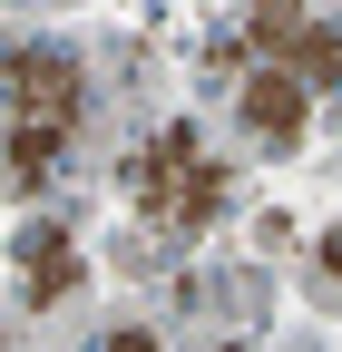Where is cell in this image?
<instances>
[{
    "label": "cell",
    "instance_id": "cell-8",
    "mask_svg": "<svg viewBox=\"0 0 342 352\" xmlns=\"http://www.w3.org/2000/svg\"><path fill=\"white\" fill-rule=\"evenodd\" d=\"M313 274H323V284H342V235H323V245H313Z\"/></svg>",
    "mask_w": 342,
    "mask_h": 352
},
{
    "label": "cell",
    "instance_id": "cell-2",
    "mask_svg": "<svg viewBox=\"0 0 342 352\" xmlns=\"http://www.w3.org/2000/svg\"><path fill=\"white\" fill-rule=\"evenodd\" d=\"M235 30H244L254 69H284L293 88H342V20H323V10H254Z\"/></svg>",
    "mask_w": 342,
    "mask_h": 352
},
{
    "label": "cell",
    "instance_id": "cell-5",
    "mask_svg": "<svg viewBox=\"0 0 342 352\" xmlns=\"http://www.w3.org/2000/svg\"><path fill=\"white\" fill-rule=\"evenodd\" d=\"M10 264H20V294L49 314V303H69L78 294V245H69V226H20V245H10Z\"/></svg>",
    "mask_w": 342,
    "mask_h": 352
},
{
    "label": "cell",
    "instance_id": "cell-6",
    "mask_svg": "<svg viewBox=\"0 0 342 352\" xmlns=\"http://www.w3.org/2000/svg\"><path fill=\"white\" fill-rule=\"evenodd\" d=\"M0 157H10V186L39 196V186L69 166V127H10V138H0Z\"/></svg>",
    "mask_w": 342,
    "mask_h": 352
},
{
    "label": "cell",
    "instance_id": "cell-1",
    "mask_svg": "<svg viewBox=\"0 0 342 352\" xmlns=\"http://www.w3.org/2000/svg\"><path fill=\"white\" fill-rule=\"evenodd\" d=\"M127 196H137V215L157 235H205L225 215V196H235V176H225V157L196 138V127H157V138L127 157Z\"/></svg>",
    "mask_w": 342,
    "mask_h": 352
},
{
    "label": "cell",
    "instance_id": "cell-4",
    "mask_svg": "<svg viewBox=\"0 0 342 352\" xmlns=\"http://www.w3.org/2000/svg\"><path fill=\"white\" fill-rule=\"evenodd\" d=\"M235 118H244V138H264V157H293L304 127H313V88H293L284 69H244L235 78Z\"/></svg>",
    "mask_w": 342,
    "mask_h": 352
},
{
    "label": "cell",
    "instance_id": "cell-9",
    "mask_svg": "<svg viewBox=\"0 0 342 352\" xmlns=\"http://www.w3.org/2000/svg\"><path fill=\"white\" fill-rule=\"evenodd\" d=\"M216 352H244V342H216Z\"/></svg>",
    "mask_w": 342,
    "mask_h": 352
},
{
    "label": "cell",
    "instance_id": "cell-3",
    "mask_svg": "<svg viewBox=\"0 0 342 352\" xmlns=\"http://www.w3.org/2000/svg\"><path fill=\"white\" fill-rule=\"evenodd\" d=\"M78 108H89V78H78L69 50H0V118L10 127H78Z\"/></svg>",
    "mask_w": 342,
    "mask_h": 352
},
{
    "label": "cell",
    "instance_id": "cell-10",
    "mask_svg": "<svg viewBox=\"0 0 342 352\" xmlns=\"http://www.w3.org/2000/svg\"><path fill=\"white\" fill-rule=\"evenodd\" d=\"M0 352H10V342H0Z\"/></svg>",
    "mask_w": 342,
    "mask_h": 352
},
{
    "label": "cell",
    "instance_id": "cell-7",
    "mask_svg": "<svg viewBox=\"0 0 342 352\" xmlns=\"http://www.w3.org/2000/svg\"><path fill=\"white\" fill-rule=\"evenodd\" d=\"M98 352H157V333H147V323H117V333H108Z\"/></svg>",
    "mask_w": 342,
    "mask_h": 352
}]
</instances>
